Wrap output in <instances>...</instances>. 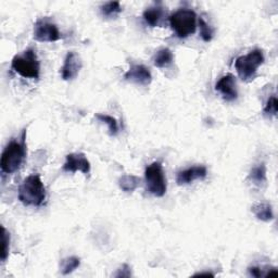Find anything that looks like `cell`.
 <instances>
[{
	"label": "cell",
	"mask_w": 278,
	"mask_h": 278,
	"mask_svg": "<svg viewBox=\"0 0 278 278\" xmlns=\"http://www.w3.org/2000/svg\"><path fill=\"white\" fill-rule=\"evenodd\" d=\"M26 130L22 134L21 141L12 139L7 144L2 154V161H0V168L3 174H13L18 172L22 164L26 159Z\"/></svg>",
	"instance_id": "1"
},
{
	"label": "cell",
	"mask_w": 278,
	"mask_h": 278,
	"mask_svg": "<svg viewBox=\"0 0 278 278\" xmlns=\"http://www.w3.org/2000/svg\"><path fill=\"white\" fill-rule=\"evenodd\" d=\"M19 200L25 206H41L45 202L46 187L38 174L27 176L19 187Z\"/></svg>",
	"instance_id": "2"
},
{
	"label": "cell",
	"mask_w": 278,
	"mask_h": 278,
	"mask_svg": "<svg viewBox=\"0 0 278 278\" xmlns=\"http://www.w3.org/2000/svg\"><path fill=\"white\" fill-rule=\"evenodd\" d=\"M11 67L15 73L20 74L24 79L37 80L40 77V61L33 48L25 50L21 55L14 56Z\"/></svg>",
	"instance_id": "3"
},
{
	"label": "cell",
	"mask_w": 278,
	"mask_h": 278,
	"mask_svg": "<svg viewBox=\"0 0 278 278\" xmlns=\"http://www.w3.org/2000/svg\"><path fill=\"white\" fill-rule=\"evenodd\" d=\"M169 24L177 37L186 38L196 32L197 14L189 9L177 10L169 17Z\"/></svg>",
	"instance_id": "4"
},
{
	"label": "cell",
	"mask_w": 278,
	"mask_h": 278,
	"mask_svg": "<svg viewBox=\"0 0 278 278\" xmlns=\"http://www.w3.org/2000/svg\"><path fill=\"white\" fill-rule=\"evenodd\" d=\"M146 187L154 197L161 198L165 195L167 186L163 166L160 162H153L145 169Z\"/></svg>",
	"instance_id": "5"
},
{
	"label": "cell",
	"mask_w": 278,
	"mask_h": 278,
	"mask_svg": "<svg viewBox=\"0 0 278 278\" xmlns=\"http://www.w3.org/2000/svg\"><path fill=\"white\" fill-rule=\"evenodd\" d=\"M264 63L263 51L260 49H254L250 51L248 55L237 58L235 66L238 75L242 81L252 80L258 68Z\"/></svg>",
	"instance_id": "6"
},
{
	"label": "cell",
	"mask_w": 278,
	"mask_h": 278,
	"mask_svg": "<svg viewBox=\"0 0 278 278\" xmlns=\"http://www.w3.org/2000/svg\"><path fill=\"white\" fill-rule=\"evenodd\" d=\"M34 38L42 43H52L59 41L61 34L55 23L47 19H40L34 25Z\"/></svg>",
	"instance_id": "7"
},
{
	"label": "cell",
	"mask_w": 278,
	"mask_h": 278,
	"mask_svg": "<svg viewBox=\"0 0 278 278\" xmlns=\"http://www.w3.org/2000/svg\"><path fill=\"white\" fill-rule=\"evenodd\" d=\"M62 169L67 173L82 172L87 176L90 173V163L84 153H70Z\"/></svg>",
	"instance_id": "8"
},
{
	"label": "cell",
	"mask_w": 278,
	"mask_h": 278,
	"mask_svg": "<svg viewBox=\"0 0 278 278\" xmlns=\"http://www.w3.org/2000/svg\"><path fill=\"white\" fill-rule=\"evenodd\" d=\"M215 90L219 91L223 99L227 102L235 101L238 98L237 83L233 74H226L221 77L220 81L215 85Z\"/></svg>",
	"instance_id": "9"
},
{
	"label": "cell",
	"mask_w": 278,
	"mask_h": 278,
	"mask_svg": "<svg viewBox=\"0 0 278 278\" xmlns=\"http://www.w3.org/2000/svg\"><path fill=\"white\" fill-rule=\"evenodd\" d=\"M82 60L77 53L71 51L68 52L65 60L64 64L61 68V75L64 81H71L74 80L75 77L79 75L81 68H82Z\"/></svg>",
	"instance_id": "10"
},
{
	"label": "cell",
	"mask_w": 278,
	"mask_h": 278,
	"mask_svg": "<svg viewBox=\"0 0 278 278\" xmlns=\"http://www.w3.org/2000/svg\"><path fill=\"white\" fill-rule=\"evenodd\" d=\"M124 79L126 81L143 85V86H147L151 83L152 75L149 68H147L145 65L136 64L130 66V68L124 74Z\"/></svg>",
	"instance_id": "11"
},
{
	"label": "cell",
	"mask_w": 278,
	"mask_h": 278,
	"mask_svg": "<svg viewBox=\"0 0 278 278\" xmlns=\"http://www.w3.org/2000/svg\"><path fill=\"white\" fill-rule=\"evenodd\" d=\"M207 175L206 167L199 165V166H192L189 167L185 171L179 172L176 176V183L179 185H188L197 180H203Z\"/></svg>",
	"instance_id": "12"
},
{
	"label": "cell",
	"mask_w": 278,
	"mask_h": 278,
	"mask_svg": "<svg viewBox=\"0 0 278 278\" xmlns=\"http://www.w3.org/2000/svg\"><path fill=\"white\" fill-rule=\"evenodd\" d=\"M163 15V9L161 7H150L148 9L145 10L143 13V18L147 24L151 27H156L160 24V21Z\"/></svg>",
	"instance_id": "13"
},
{
	"label": "cell",
	"mask_w": 278,
	"mask_h": 278,
	"mask_svg": "<svg viewBox=\"0 0 278 278\" xmlns=\"http://www.w3.org/2000/svg\"><path fill=\"white\" fill-rule=\"evenodd\" d=\"M174 61L173 52L168 48H163L157 52L156 57L153 59V64L159 68H165L171 65Z\"/></svg>",
	"instance_id": "14"
},
{
	"label": "cell",
	"mask_w": 278,
	"mask_h": 278,
	"mask_svg": "<svg viewBox=\"0 0 278 278\" xmlns=\"http://www.w3.org/2000/svg\"><path fill=\"white\" fill-rule=\"evenodd\" d=\"M252 212L257 219L263 222H269L274 219L272 205L268 203H258L252 206Z\"/></svg>",
	"instance_id": "15"
},
{
	"label": "cell",
	"mask_w": 278,
	"mask_h": 278,
	"mask_svg": "<svg viewBox=\"0 0 278 278\" xmlns=\"http://www.w3.org/2000/svg\"><path fill=\"white\" fill-rule=\"evenodd\" d=\"M139 183H141V179L136 175L126 174L122 175L119 179V186L125 192H133L136 190L139 186Z\"/></svg>",
	"instance_id": "16"
},
{
	"label": "cell",
	"mask_w": 278,
	"mask_h": 278,
	"mask_svg": "<svg viewBox=\"0 0 278 278\" xmlns=\"http://www.w3.org/2000/svg\"><path fill=\"white\" fill-rule=\"evenodd\" d=\"M248 179L250 180V182L256 185V186H262V185H264L267 181L266 179V167L264 164H260L256 167H253L250 173Z\"/></svg>",
	"instance_id": "17"
},
{
	"label": "cell",
	"mask_w": 278,
	"mask_h": 278,
	"mask_svg": "<svg viewBox=\"0 0 278 278\" xmlns=\"http://www.w3.org/2000/svg\"><path fill=\"white\" fill-rule=\"evenodd\" d=\"M96 119L99 120L100 122L105 123V124L108 126V130H109L110 136H117L119 133V125L118 122L113 117H110L108 114L103 113H97L96 114Z\"/></svg>",
	"instance_id": "18"
},
{
	"label": "cell",
	"mask_w": 278,
	"mask_h": 278,
	"mask_svg": "<svg viewBox=\"0 0 278 278\" xmlns=\"http://www.w3.org/2000/svg\"><path fill=\"white\" fill-rule=\"evenodd\" d=\"M81 264V260L80 258L76 257H68L63 259L61 261V273L63 275H68L72 272H74L75 269L80 266Z\"/></svg>",
	"instance_id": "19"
},
{
	"label": "cell",
	"mask_w": 278,
	"mask_h": 278,
	"mask_svg": "<svg viewBox=\"0 0 278 278\" xmlns=\"http://www.w3.org/2000/svg\"><path fill=\"white\" fill-rule=\"evenodd\" d=\"M122 8L119 2H110L107 3L101 7V12L103 17L106 18H113L117 17L119 13H121Z\"/></svg>",
	"instance_id": "20"
},
{
	"label": "cell",
	"mask_w": 278,
	"mask_h": 278,
	"mask_svg": "<svg viewBox=\"0 0 278 278\" xmlns=\"http://www.w3.org/2000/svg\"><path fill=\"white\" fill-rule=\"evenodd\" d=\"M2 242H3V249H2V261L5 262L9 254V246H10V234L8 233V230L3 227V236H2Z\"/></svg>",
	"instance_id": "21"
},
{
	"label": "cell",
	"mask_w": 278,
	"mask_h": 278,
	"mask_svg": "<svg viewBox=\"0 0 278 278\" xmlns=\"http://www.w3.org/2000/svg\"><path fill=\"white\" fill-rule=\"evenodd\" d=\"M277 98L275 96H272L267 100V103L265 105L263 112L266 115H269V117H276L277 114Z\"/></svg>",
	"instance_id": "22"
},
{
	"label": "cell",
	"mask_w": 278,
	"mask_h": 278,
	"mask_svg": "<svg viewBox=\"0 0 278 278\" xmlns=\"http://www.w3.org/2000/svg\"><path fill=\"white\" fill-rule=\"evenodd\" d=\"M199 24H200V34H201V37L203 38V41L210 42L212 38V35H213L212 29L210 28V26L206 24V22L203 19L199 20Z\"/></svg>",
	"instance_id": "23"
},
{
	"label": "cell",
	"mask_w": 278,
	"mask_h": 278,
	"mask_svg": "<svg viewBox=\"0 0 278 278\" xmlns=\"http://www.w3.org/2000/svg\"><path fill=\"white\" fill-rule=\"evenodd\" d=\"M129 276H132V272H130V267L127 264H123L118 269V273L115 274V277H129Z\"/></svg>",
	"instance_id": "24"
},
{
	"label": "cell",
	"mask_w": 278,
	"mask_h": 278,
	"mask_svg": "<svg viewBox=\"0 0 278 278\" xmlns=\"http://www.w3.org/2000/svg\"><path fill=\"white\" fill-rule=\"evenodd\" d=\"M248 272H249V274H250L252 277H256V278H260V277H262V276H264V274L262 273V269L259 268V267H256V266L249 267V268H248Z\"/></svg>",
	"instance_id": "25"
},
{
	"label": "cell",
	"mask_w": 278,
	"mask_h": 278,
	"mask_svg": "<svg viewBox=\"0 0 278 278\" xmlns=\"http://www.w3.org/2000/svg\"><path fill=\"white\" fill-rule=\"evenodd\" d=\"M195 276H214V274L210 273V272H205V273H199V274H196Z\"/></svg>",
	"instance_id": "26"
}]
</instances>
